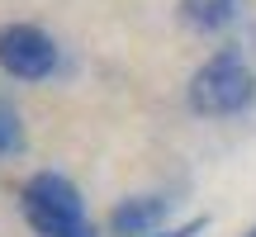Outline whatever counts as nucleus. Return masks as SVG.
I'll return each instance as SVG.
<instances>
[{
	"label": "nucleus",
	"mask_w": 256,
	"mask_h": 237,
	"mask_svg": "<svg viewBox=\"0 0 256 237\" xmlns=\"http://www.w3.org/2000/svg\"><path fill=\"white\" fill-rule=\"evenodd\" d=\"M252 100H256V72L238 52H214L190 76V110L194 114H209V118L242 114Z\"/></svg>",
	"instance_id": "nucleus-1"
},
{
	"label": "nucleus",
	"mask_w": 256,
	"mask_h": 237,
	"mask_svg": "<svg viewBox=\"0 0 256 237\" xmlns=\"http://www.w3.org/2000/svg\"><path fill=\"white\" fill-rule=\"evenodd\" d=\"M19 209H24L28 228H34L38 237H62L66 228L86 223V200H81V190H76L66 176H57V171L28 176L24 190H19Z\"/></svg>",
	"instance_id": "nucleus-2"
},
{
	"label": "nucleus",
	"mask_w": 256,
	"mask_h": 237,
	"mask_svg": "<svg viewBox=\"0 0 256 237\" xmlns=\"http://www.w3.org/2000/svg\"><path fill=\"white\" fill-rule=\"evenodd\" d=\"M0 72L14 81H43L57 72V43L38 24H0Z\"/></svg>",
	"instance_id": "nucleus-3"
},
{
	"label": "nucleus",
	"mask_w": 256,
	"mask_h": 237,
	"mask_svg": "<svg viewBox=\"0 0 256 237\" xmlns=\"http://www.w3.org/2000/svg\"><path fill=\"white\" fill-rule=\"evenodd\" d=\"M162 218H166L162 194H128L110 209V232L114 237H152V232H162Z\"/></svg>",
	"instance_id": "nucleus-4"
},
{
	"label": "nucleus",
	"mask_w": 256,
	"mask_h": 237,
	"mask_svg": "<svg viewBox=\"0 0 256 237\" xmlns=\"http://www.w3.org/2000/svg\"><path fill=\"white\" fill-rule=\"evenodd\" d=\"M238 14V0H180V19L200 34H218V28L232 24Z\"/></svg>",
	"instance_id": "nucleus-5"
},
{
	"label": "nucleus",
	"mask_w": 256,
	"mask_h": 237,
	"mask_svg": "<svg viewBox=\"0 0 256 237\" xmlns=\"http://www.w3.org/2000/svg\"><path fill=\"white\" fill-rule=\"evenodd\" d=\"M24 152V124H19V110L10 100H0V156Z\"/></svg>",
	"instance_id": "nucleus-6"
},
{
	"label": "nucleus",
	"mask_w": 256,
	"mask_h": 237,
	"mask_svg": "<svg viewBox=\"0 0 256 237\" xmlns=\"http://www.w3.org/2000/svg\"><path fill=\"white\" fill-rule=\"evenodd\" d=\"M204 228H209V218H190V223H180V228H162V232H152V237H200Z\"/></svg>",
	"instance_id": "nucleus-7"
},
{
	"label": "nucleus",
	"mask_w": 256,
	"mask_h": 237,
	"mask_svg": "<svg viewBox=\"0 0 256 237\" xmlns=\"http://www.w3.org/2000/svg\"><path fill=\"white\" fill-rule=\"evenodd\" d=\"M62 237H100V232H95V228H90V223H76V228H66Z\"/></svg>",
	"instance_id": "nucleus-8"
},
{
	"label": "nucleus",
	"mask_w": 256,
	"mask_h": 237,
	"mask_svg": "<svg viewBox=\"0 0 256 237\" xmlns=\"http://www.w3.org/2000/svg\"><path fill=\"white\" fill-rule=\"evenodd\" d=\"M247 237H256V228H252V232H247Z\"/></svg>",
	"instance_id": "nucleus-9"
}]
</instances>
